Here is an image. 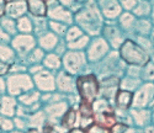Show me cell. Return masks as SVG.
I'll use <instances>...</instances> for the list:
<instances>
[{
	"label": "cell",
	"mask_w": 154,
	"mask_h": 133,
	"mask_svg": "<svg viewBox=\"0 0 154 133\" xmlns=\"http://www.w3.org/2000/svg\"><path fill=\"white\" fill-rule=\"evenodd\" d=\"M74 22L89 37L99 36V33H101L102 26H104V23H102V15L99 8L90 4L80 8L75 12Z\"/></svg>",
	"instance_id": "cell-1"
},
{
	"label": "cell",
	"mask_w": 154,
	"mask_h": 133,
	"mask_svg": "<svg viewBox=\"0 0 154 133\" xmlns=\"http://www.w3.org/2000/svg\"><path fill=\"white\" fill-rule=\"evenodd\" d=\"M119 54L120 58L128 65L144 66L150 60L146 48L133 39H125V42L119 48Z\"/></svg>",
	"instance_id": "cell-2"
},
{
	"label": "cell",
	"mask_w": 154,
	"mask_h": 133,
	"mask_svg": "<svg viewBox=\"0 0 154 133\" xmlns=\"http://www.w3.org/2000/svg\"><path fill=\"white\" fill-rule=\"evenodd\" d=\"M75 88L80 102L93 105L100 97V80L95 74H80L75 79Z\"/></svg>",
	"instance_id": "cell-3"
},
{
	"label": "cell",
	"mask_w": 154,
	"mask_h": 133,
	"mask_svg": "<svg viewBox=\"0 0 154 133\" xmlns=\"http://www.w3.org/2000/svg\"><path fill=\"white\" fill-rule=\"evenodd\" d=\"M32 76L27 73H12L6 76V94L11 96H20L23 92L33 89Z\"/></svg>",
	"instance_id": "cell-4"
},
{
	"label": "cell",
	"mask_w": 154,
	"mask_h": 133,
	"mask_svg": "<svg viewBox=\"0 0 154 133\" xmlns=\"http://www.w3.org/2000/svg\"><path fill=\"white\" fill-rule=\"evenodd\" d=\"M88 65V59L84 51L68 49L62 56V68L72 75H80Z\"/></svg>",
	"instance_id": "cell-5"
},
{
	"label": "cell",
	"mask_w": 154,
	"mask_h": 133,
	"mask_svg": "<svg viewBox=\"0 0 154 133\" xmlns=\"http://www.w3.org/2000/svg\"><path fill=\"white\" fill-rule=\"evenodd\" d=\"M110 52H111V47L105 41V38L102 36L101 37L96 36L90 38V42H89L85 49V56H86L88 63L96 64L104 59Z\"/></svg>",
	"instance_id": "cell-6"
},
{
	"label": "cell",
	"mask_w": 154,
	"mask_h": 133,
	"mask_svg": "<svg viewBox=\"0 0 154 133\" xmlns=\"http://www.w3.org/2000/svg\"><path fill=\"white\" fill-rule=\"evenodd\" d=\"M10 46L16 53L17 60H22L35 47H37V38L32 33H17L11 38Z\"/></svg>",
	"instance_id": "cell-7"
},
{
	"label": "cell",
	"mask_w": 154,
	"mask_h": 133,
	"mask_svg": "<svg viewBox=\"0 0 154 133\" xmlns=\"http://www.w3.org/2000/svg\"><path fill=\"white\" fill-rule=\"evenodd\" d=\"M47 16L48 20H52V21H57L64 25H70L74 22V17H73V12L66 8L64 5H62L58 0H48L47 2Z\"/></svg>",
	"instance_id": "cell-8"
},
{
	"label": "cell",
	"mask_w": 154,
	"mask_h": 133,
	"mask_svg": "<svg viewBox=\"0 0 154 133\" xmlns=\"http://www.w3.org/2000/svg\"><path fill=\"white\" fill-rule=\"evenodd\" d=\"M35 88L40 92H53L56 91V76L52 72L42 69L32 75Z\"/></svg>",
	"instance_id": "cell-9"
},
{
	"label": "cell",
	"mask_w": 154,
	"mask_h": 133,
	"mask_svg": "<svg viewBox=\"0 0 154 133\" xmlns=\"http://www.w3.org/2000/svg\"><path fill=\"white\" fill-rule=\"evenodd\" d=\"M154 101V85L148 83L139 86L133 94L132 107L134 109H146Z\"/></svg>",
	"instance_id": "cell-10"
},
{
	"label": "cell",
	"mask_w": 154,
	"mask_h": 133,
	"mask_svg": "<svg viewBox=\"0 0 154 133\" xmlns=\"http://www.w3.org/2000/svg\"><path fill=\"white\" fill-rule=\"evenodd\" d=\"M101 35L109 43V46L113 49H119L126 39L123 37V31L119 27V25L115 23H106L102 26Z\"/></svg>",
	"instance_id": "cell-11"
},
{
	"label": "cell",
	"mask_w": 154,
	"mask_h": 133,
	"mask_svg": "<svg viewBox=\"0 0 154 133\" xmlns=\"http://www.w3.org/2000/svg\"><path fill=\"white\" fill-rule=\"evenodd\" d=\"M56 90L63 95H69L76 90L74 75L67 73L66 70H59L56 75Z\"/></svg>",
	"instance_id": "cell-12"
},
{
	"label": "cell",
	"mask_w": 154,
	"mask_h": 133,
	"mask_svg": "<svg viewBox=\"0 0 154 133\" xmlns=\"http://www.w3.org/2000/svg\"><path fill=\"white\" fill-rule=\"evenodd\" d=\"M97 6L101 15L111 21L119 19L122 14V8L119 0H97Z\"/></svg>",
	"instance_id": "cell-13"
},
{
	"label": "cell",
	"mask_w": 154,
	"mask_h": 133,
	"mask_svg": "<svg viewBox=\"0 0 154 133\" xmlns=\"http://www.w3.org/2000/svg\"><path fill=\"white\" fill-rule=\"evenodd\" d=\"M69 109V105L66 100H60V101H56V102H49L46 104V106L43 107V111L47 115L48 119H60L62 116L67 112V110Z\"/></svg>",
	"instance_id": "cell-14"
},
{
	"label": "cell",
	"mask_w": 154,
	"mask_h": 133,
	"mask_svg": "<svg viewBox=\"0 0 154 133\" xmlns=\"http://www.w3.org/2000/svg\"><path fill=\"white\" fill-rule=\"evenodd\" d=\"M17 99L11 95H3L2 100H0V116L3 117H15L16 113V107H17Z\"/></svg>",
	"instance_id": "cell-15"
},
{
	"label": "cell",
	"mask_w": 154,
	"mask_h": 133,
	"mask_svg": "<svg viewBox=\"0 0 154 133\" xmlns=\"http://www.w3.org/2000/svg\"><path fill=\"white\" fill-rule=\"evenodd\" d=\"M60 41V37H58L56 33L51 32L49 30L37 38V45L40 48H42L45 52H53L57 47L58 42Z\"/></svg>",
	"instance_id": "cell-16"
},
{
	"label": "cell",
	"mask_w": 154,
	"mask_h": 133,
	"mask_svg": "<svg viewBox=\"0 0 154 133\" xmlns=\"http://www.w3.org/2000/svg\"><path fill=\"white\" fill-rule=\"evenodd\" d=\"M27 12V4L26 0H20V2H10L6 3L5 16L17 20L21 16H25Z\"/></svg>",
	"instance_id": "cell-17"
},
{
	"label": "cell",
	"mask_w": 154,
	"mask_h": 133,
	"mask_svg": "<svg viewBox=\"0 0 154 133\" xmlns=\"http://www.w3.org/2000/svg\"><path fill=\"white\" fill-rule=\"evenodd\" d=\"M130 115L132 118L133 126L139 127V128L147 127L149 122L152 121V113L147 109H134L133 107L130 110Z\"/></svg>",
	"instance_id": "cell-18"
},
{
	"label": "cell",
	"mask_w": 154,
	"mask_h": 133,
	"mask_svg": "<svg viewBox=\"0 0 154 133\" xmlns=\"http://www.w3.org/2000/svg\"><path fill=\"white\" fill-rule=\"evenodd\" d=\"M133 101V92L119 89L115 96V105H116L117 110H130L132 107Z\"/></svg>",
	"instance_id": "cell-19"
},
{
	"label": "cell",
	"mask_w": 154,
	"mask_h": 133,
	"mask_svg": "<svg viewBox=\"0 0 154 133\" xmlns=\"http://www.w3.org/2000/svg\"><path fill=\"white\" fill-rule=\"evenodd\" d=\"M27 12L33 17H47V3L43 0H26Z\"/></svg>",
	"instance_id": "cell-20"
},
{
	"label": "cell",
	"mask_w": 154,
	"mask_h": 133,
	"mask_svg": "<svg viewBox=\"0 0 154 133\" xmlns=\"http://www.w3.org/2000/svg\"><path fill=\"white\" fill-rule=\"evenodd\" d=\"M17 102L25 107H31V106L41 102V92L37 89H31L26 92H23L22 95L17 96Z\"/></svg>",
	"instance_id": "cell-21"
},
{
	"label": "cell",
	"mask_w": 154,
	"mask_h": 133,
	"mask_svg": "<svg viewBox=\"0 0 154 133\" xmlns=\"http://www.w3.org/2000/svg\"><path fill=\"white\" fill-rule=\"evenodd\" d=\"M43 68L49 70V72H59L62 68V57L56 54L54 52H48L42 60Z\"/></svg>",
	"instance_id": "cell-22"
},
{
	"label": "cell",
	"mask_w": 154,
	"mask_h": 133,
	"mask_svg": "<svg viewBox=\"0 0 154 133\" xmlns=\"http://www.w3.org/2000/svg\"><path fill=\"white\" fill-rule=\"evenodd\" d=\"M136 21H137V17L131 14L130 11H126V12H122V14L119 16V27L123 31V32H131V31H134V25H136Z\"/></svg>",
	"instance_id": "cell-23"
},
{
	"label": "cell",
	"mask_w": 154,
	"mask_h": 133,
	"mask_svg": "<svg viewBox=\"0 0 154 133\" xmlns=\"http://www.w3.org/2000/svg\"><path fill=\"white\" fill-rule=\"evenodd\" d=\"M76 121H78V112L73 107H69L67 112L60 118V126L66 129H70V128H74Z\"/></svg>",
	"instance_id": "cell-24"
},
{
	"label": "cell",
	"mask_w": 154,
	"mask_h": 133,
	"mask_svg": "<svg viewBox=\"0 0 154 133\" xmlns=\"http://www.w3.org/2000/svg\"><path fill=\"white\" fill-rule=\"evenodd\" d=\"M0 60L8 65L17 60L16 53L14 52V49L11 48L10 45H0Z\"/></svg>",
	"instance_id": "cell-25"
},
{
	"label": "cell",
	"mask_w": 154,
	"mask_h": 133,
	"mask_svg": "<svg viewBox=\"0 0 154 133\" xmlns=\"http://www.w3.org/2000/svg\"><path fill=\"white\" fill-rule=\"evenodd\" d=\"M16 27L19 33H32L33 35V25L32 19L27 15L21 16L16 20Z\"/></svg>",
	"instance_id": "cell-26"
},
{
	"label": "cell",
	"mask_w": 154,
	"mask_h": 133,
	"mask_svg": "<svg viewBox=\"0 0 154 133\" xmlns=\"http://www.w3.org/2000/svg\"><path fill=\"white\" fill-rule=\"evenodd\" d=\"M0 27H2L6 33H9L11 37H14L15 35H17V27H16V20L8 17V16H3L0 19Z\"/></svg>",
	"instance_id": "cell-27"
},
{
	"label": "cell",
	"mask_w": 154,
	"mask_h": 133,
	"mask_svg": "<svg viewBox=\"0 0 154 133\" xmlns=\"http://www.w3.org/2000/svg\"><path fill=\"white\" fill-rule=\"evenodd\" d=\"M32 19V25H33V35L41 36L42 33L48 31V19L47 17H33Z\"/></svg>",
	"instance_id": "cell-28"
},
{
	"label": "cell",
	"mask_w": 154,
	"mask_h": 133,
	"mask_svg": "<svg viewBox=\"0 0 154 133\" xmlns=\"http://www.w3.org/2000/svg\"><path fill=\"white\" fill-rule=\"evenodd\" d=\"M132 12H133V15L136 17L144 19L150 14V6H149L148 2H146V0H138V3L134 6V9L132 10Z\"/></svg>",
	"instance_id": "cell-29"
},
{
	"label": "cell",
	"mask_w": 154,
	"mask_h": 133,
	"mask_svg": "<svg viewBox=\"0 0 154 133\" xmlns=\"http://www.w3.org/2000/svg\"><path fill=\"white\" fill-rule=\"evenodd\" d=\"M90 38L91 37H89L88 35H83L78 39H75V41L67 43V47L68 49H72V51H85L89 42H90Z\"/></svg>",
	"instance_id": "cell-30"
},
{
	"label": "cell",
	"mask_w": 154,
	"mask_h": 133,
	"mask_svg": "<svg viewBox=\"0 0 154 133\" xmlns=\"http://www.w3.org/2000/svg\"><path fill=\"white\" fill-rule=\"evenodd\" d=\"M83 35H85V33L83 32V30L79 27V26L72 25L68 27L66 35H64V41H66L67 43H70V42L75 41V39H78L79 37H82Z\"/></svg>",
	"instance_id": "cell-31"
},
{
	"label": "cell",
	"mask_w": 154,
	"mask_h": 133,
	"mask_svg": "<svg viewBox=\"0 0 154 133\" xmlns=\"http://www.w3.org/2000/svg\"><path fill=\"white\" fill-rule=\"evenodd\" d=\"M48 30L51 32L56 33L58 37H63L68 30V26L64 23H60V22H57V21L48 20Z\"/></svg>",
	"instance_id": "cell-32"
},
{
	"label": "cell",
	"mask_w": 154,
	"mask_h": 133,
	"mask_svg": "<svg viewBox=\"0 0 154 133\" xmlns=\"http://www.w3.org/2000/svg\"><path fill=\"white\" fill-rule=\"evenodd\" d=\"M139 78H142L143 80H149V82L154 80V64L150 63V60L144 66H142V73H140Z\"/></svg>",
	"instance_id": "cell-33"
},
{
	"label": "cell",
	"mask_w": 154,
	"mask_h": 133,
	"mask_svg": "<svg viewBox=\"0 0 154 133\" xmlns=\"http://www.w3.org/2000/svg\"><path fill=\"white\" fill-rule=\"evenodd\" d=\"M14 129H15V127H14L12 118L0 116V133H10Z\"/></svg>",
	"instance_id": "cell-34"
},
{
	"label": "cell",
	"mask_w": 154,
	"mask_h": 133,
	"mask_svg": "<svg viewBox=\"0 0 154 133\" xmlns=\"http://www.w3.org/2000/svg\"><path fill=\"white\" fill-rule=\"evenodd\" d=\"M85 133H110V128L99 125L96 122H93L90 126H88L85 129Z\"/></svg>",
	"instance_id": "cell-35"
},
{
	"label": "cell",
	"mask_w": 154,
	"mask_h": 133,
	"mask_svg": "<svg viewBox=\"0 0 154 133\" xmlns=\"http://www.w3.org/2000/svg\"><path fill=\"white\" fill-rule=\"evenodd\" d=\"M12 121H14V127H15V129H17V131H29L27 118L15 116V117H12Z\"/></svg>",
	"instance_id": "cell-36"
},
{
	"label": "cell",
	"mask_w": 154,
	"mask_h": 133,
	"mask_svg": "<svg viewBox=\"0 0 154 133\" xmlns=\"http://www.w3.org/2000/svg\"><path fill=\"white\" fill-rule=\"evenodd\" d=\"M119 2L122 9H125L126 11H132L134 6L137 5L138 0H119Z\"/></svg>",
	"instance_id": "cell-37"
},
{
	"label": "cell",
	"mask_w": 154,
	"mask_h": 133,
	"mask_svg": "<svg viewBox=\"0 0 154 133\" xmlns=\"http://www.w3.org/2000/svg\"><path fill=\"white\" fill-rule=\"evenodd\" d=\"M11 36L6 33L2 27H0V45H10L11 42Z\"/></svg>",
	"instance_id": "cell-38"
},
{
	"label": "cell",
	"mask_w": 154,
	"mask_h": 133,
	"mask_svg": "<svg viewBox=\"0 0 154 133\" xmlns=\"http://www.w3.org/2000/svg\"><path fill=\"white\" fill-rule=\"evenodd\" d=\"M6 94V78L0 75V96Z\"/></svg>",
	"instance_id": "cell-39"
},
{
	"label": "cell",
	"mask_w": 154,
	"mask_h": 133,
	"mask_svg": "<svg viewBox=\"0 0 154 133\" xmlns=\"http://www.w3.org/2000/svg\"><path fill=\"white\" fill-rule=\"evenodd\" d=\"M5 9H6V0H0V19L5 16Z\"/></svg>",
	"instance_id": "cell-40"
},
{
	"label": "cell",
	"mask_w": 154,
	"mask_h": 133,
	"mask_svg": "<svg viewBox=\"0 0 154 133\" xmlns=\"http://www.w3.org/2000/svg\"><path fill=\"white\" fill-rule=\"evenodd\" d=\"M9 72V65L3 63L2 60H0V75H4V74H8Z\"/></svg>",
	"instance_id": "cell-41"
},
{
	"label": "cell",
	"mask_w": 154,
	"mask_h": 133,
	"mask_svg": "<svg viewBox=\"0 0 154 133\" xmlns=\"http://www.w3.org/2000/svg\"><path fill=\"white\" fill-rule=\"evenodd\" d=\"M66 133H85V131L79 127V128H70V129H68Z\"/></svg>",
	"instance_id": "cell-42"
},
{
	"label": "cell",
	"mask_w": 154,
	"mask_h": 133,
	"mask_svg": "<svg viewBox=\"0 0 154 133\" xmlns=\"http://www.w3.org/2000/svg\"><path fill=\"white\" fill-rule=\"evenodd\" d=\"M142 133H154V126L148 125L147 127H144V129H143Z\"/></svg>",
	"instance_id": "cell-43"
},
{
	"label": "cell",
	"mask_w": 154,
	"mask_h": 133,
	"mask_svg": "<svg viewBox=\"0 0 154 133\" xmlns=\"http://www.w3.org/2000/svg\"><path fill=\"white\" fill-rule=\"evenodd\" d=\"M10 133H31L30 131H17V129H14V131H11Z\"/></svg>",
	"instance_id": "cell-44"
},
{
	"label": "cell",
	"mask_w": 154,
	"mask_h": 133,
	"mask_svg": "<svg viewBox=\"0 0 154 133\" xmlns=\"http://www.w3.org/2000/svg\"><path fill=\"white\" fill-rule=\"evenodd\" d=\"M152 42L154 43V32H153V35H152Z\"/></svg>",
	"instance_id": "cell-45"
},
{
	"label": "cell",
	"mask_w": 154,
	"mask_h": 133,
	"mask_svg": "<svg viewBox=\"0 0 154 133\" xmlns=\"http://www.w3.org/2000/svg\"><path fill=\"white\" fill-rule=\"evenodd\" d=\"M152 119H153V122H154V115H152Z\"/></svg>",
	"instance_id": "cell-46"
},
{
	"label": "cell",
	"mask_w": 154,
	"mask_h": 133,
	"mask_svg": "<svg viewBox=\"0 0 154 133\" xmlns=\"http://www.w3.org/2000/svg\"><path fill=\"white\" fill-rule=\"evenodd\" d=\"M43 2H48V0H43Z\"/></svg>",
	"instance_id": "cell-47"
},
{
	"label": "cell",
	"mask_w": 154,
	"mask_h": 133,
	"mask_svg": "<svg viewBox=\"0 0 154 133\" xmlns=\"http://www.w3.org/2000/svg\"><path fill=\"white\" fill-rule=\"evenodd\" d=\"M0 100H2V96H0Z\"/></svg>",
	"instance_id": "cell-48"
}]
</instances>
